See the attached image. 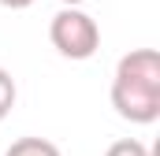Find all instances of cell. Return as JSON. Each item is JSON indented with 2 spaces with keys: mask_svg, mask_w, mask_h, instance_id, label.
Returning a JSON list of instances; mask_svg holds the SVG:
<instances>
[{
  "mask_svg": "<svg viewBox=\"0 0 160 156\" xmlns=\"http://www.w3.org/2000/svg\"><path fill=\"white\" fill-rule=\"evenodd\" d=\"M104 156H149V149L138 141V138H119V141H112Z\"/></svg>",
  "mask_w": 160,
  "mask_h": 156,
  "instance_id": "cell-5",
  "label": "cell"
},
{
  "mask_svg": "<svg viewBox=\"0 0 160 156\" xmlns=\"http://www.w3.org/2000/svg\"><path fill=\"white\" fill-rule=\"evenodd\" d=\"M15 97H19L15 78H11V71H8V67H0V119L15 108Z\"/></svg>",
  "mask_w": 160,
  "mask_h": 156,
  "instance_id": "cell-4",
  "label": "cell"
},
{
  "mask_svg": "<svg viewBox=\"0 0 160 156\" xmlns=\"http://www.w3.org/2000/svg\"><path fill=\"white\" fill-rule=\"evenodd\" d=\"M4 156H60V149L48 138H19V141L8 145Z\"/></svg>",
  "mask_w": 160,
  "mask_h": 156,
  "instance_id": "cell-3",
  "label": "cell"
},
{
  "mask_svg": "<svg viewBox=\"0 0 160 156\" xmlns=\"http://www.w3.org/2000/svg\"><path fill=\"white\" fill-rule=\"evenodd\" d=\"M112 108L130 123H157L160 119V52L157 48H134L116 63Z\"/></svg>",
  "mask_w": 160,
  "mask_h": 156,
  "instance_id": "cell-1",
  "label": "cell"
},
{
  "mask_svg": "<svg viewBox=\"0 0 160 156\" xmlns=\"http://www.w3.org/2000/svg\"><path fill=\"white\" fill-rule=\"evenodd\" d=\"M0 4H4V7H11V11H22V7H30L34 0H0Z\"/></svg>",
  "mask_w": 160,
  "mask_h": 156,
  "instance_id": "cell-6",
  "label": "cell"
},
{
  "mask_svg": "<svg viewBox=\"0 0 160 156\" xmlns=\"http://www.w3.org/2000/svg\"><path fill=\"white\" fill-rule=\"evenodd\" d=\"M86 0H63V7H82Z\"/></svg>",
  "mask_w": 160,
  "mask_h": 156,
  "instance_id": "cell-7",
  "label": "cell"
},
{
  "mask_svg": "<svg viewBox=\"0 0 160 156\" xmlns=\"http://www.w3.org/2000/svg\"><path fill=\"white\" fill-rule=\"evenodd\" d=\"M48 41L67 60H89L101 48V26L82 7H60L48 22Z\"/></svg>",
  "mask_w": 160,
  "mask_h": 156,
  "instance_id": "cell-2",
  "label": "cell"
}]
</instances>
